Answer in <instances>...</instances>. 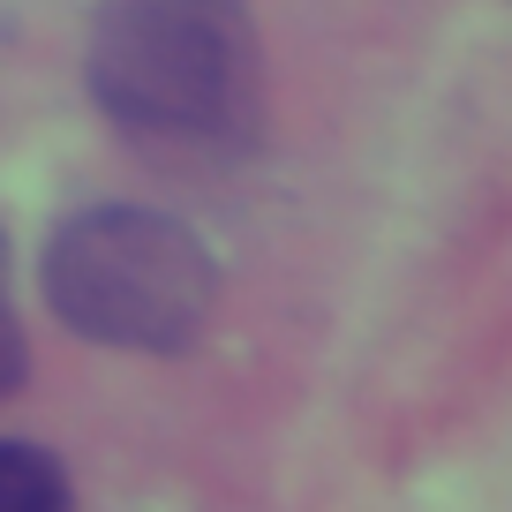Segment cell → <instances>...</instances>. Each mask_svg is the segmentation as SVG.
Returning a JSON list of instances; mask_svg holds the SVG:
<instances>
[{
  "instance_id": "obj_3",
  "label": "cell",
  "mask_w": 512,
  "mask_h": 512,
  "mask_svg": "<svg viewBox=\"0 0 512 512\" xmlns=\"http://www.w3.org/2000/svg\"><path fill=\"white\" fill-rule=\"evenodd\" d=\"M0 512H76V490H68L61 460L0 437Z\"/></svg>"
},
{
  "instance_id": "obj_2",
  "label": "cell",
  "mask_w": 512,
  "mask_h": 512,
  "mask_svg": "<svg viewBox=\"0 0 512 512\" xmlns=\"http://www.w3.org/2000/svg\"><path fill=\"white\" fill-rule=\"evenodd\" d=\"M211 294H219V272L204 241L166 211L91 204L46 241V302L91 347L181 354L204 332Z\"/></svg>"
},
{
  "instance_id": "obj_1",
  "label": "cell",
  "mask_w": 512,
  "mask_h": 512,
  "mask_svg": "<svg viewBox=\"0 0 512 512\" xmlns=\"http://www.w3.org/2000/svg\"><path fill=\"white\" fill-rule=\"evenodd\" d=\"M83 76L121 136L174 159H241L264 128L249 0H98Z\"/></svg>"
},
{
  "instance_id": "obj_4",
  "label": "cell",
  "mask_w": 512,
  "mask_h": 512,
  "mask_svg": "<svg viewBox=\"0 0 512 512\" xmlns=\"http://www.w3.org/2000/svg\"><path fill=\"white\" fill-rule=\"evenodd\" d=\"M23 384V324H16V294H8V241H0V400Z\"/></svg>"
}]
</instances>
